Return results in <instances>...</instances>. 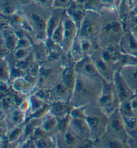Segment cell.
<instances>
[{
	"label": "cell",
	"instance_id": "1",
	"mask_svg": "<svg viewBox=\"0 0 137 148\" xmlns=\"http://www.w3.org/2000/svg\"><path fill=\"white\" fill-rule=\"evenodd\" d=\"M19 10L31 27L33 42H45L48 38V22L53 8L32 0L26 5H22Z\"/></svg>",
	"mask_w": 137,
	"mask_h": 148
},
{
	"label": "cell",
	"instance_id": "2",
	"mask_svg": "<svg viewBox=\"0 0 137 148\" xmlns=\"http://www.w3.org/2000/svg\"><path fill=\"white\" fill-rule=\"evenodd\" d=\"M104 82L102 78H92L76 73L70 103L73 107L97 104Z\"/></svg>",
	"mask_w": 137,
	"mask_h": 148
},
{
	"label": "cell",
	"instance_id": "3",
	"mask_svg": "<svg viewBox=\"0 0 137 148\" xmlns=\"http://www.w3.org/2000/svg\"><path fill=\"white\" fill-rule=\"evenodd\" d=\"M101 24L98 36L100 47L108 45L119 46L125 31L123 21L117 9L103 8L100 11Z\"/></svg>",
	"mask_w": 137,
	"mask_h": 148
},
{
	"label": "cell",
	"instance_id": "4",
	"mask_svg": "<svg viewBox=\"0 0 137 148\" xmlns=\"http://www.w3.org/2000/svg\"><path fill=\"white\" fill-rule=\"evenodd\" d=\"M65 56L61 60H48L40 64L36 85L37 88L51 89L60 82L64 67Z\"/></svg>",
	"mask_w": 137,
	"mask_h": 148
},
{
	"label": "cell",
	"instance_id": "5",
	"mask_svg": "<svg viewBox=\"0 0 137 148\" xmlns=\"http://www.w3.org/2000/svg\"><path fill=\"white\" fill-rule=\"evenodd\" d=\"M86 121L91 132L92 139L96 142L106 132L108 116L98 104L88 105L86 108Z\"/></svg>",
	"mask_w": 137,
	"mask_h": 148
},
{
	"label": "cell",
	"instance_id": "6",
	"mask_svg": "<svg viewBox=\"0 0 137 148\" xmlns=\"http://www.w3.org/2000/svg\"><path fill=\"white\" fill-rule=\"evenodd\" d=\"M101 24L100 12L86 11L85 16L78 28V36L98 42ZM100 45V44H99Z\"/></svg>",
	"mask_w": 137,
	"mask_h": 148
},
{
	"label": "cell",
	"instance_id": "7",
	"mask_svg": "<svg viewBox=\"0 0 137 148\" xmlns=\"http://www.w3.org/2000/svg\"><path fill=\"white\" fill-rule=\"evenodd\" d=\"M97 104L108 116L119 109L120 101L112 81L104 82Z\"/></svg>",
	"mask_w": 137,
	"mask_h": 148
},
{
	"label": "cell",
	"instance_id": "8",
	"mask_svg": "<svg viewBox=\"0 0 137 148\" xmlns=\"http://www.w3.org/2000/svg\"><path fill=\"white\" fill-rule=\"evenodd\" d=\"M106 132L119 139L121 142L128 145L129 137L125 130L123 116L119 109L115 110L108 116V123Z\"/></svg>",
	"mask_w": 137,
	"mask_h": 148
},
{
	"label": "cell",
	"instance_id": "9",
	"mask_svg": "<svg viewBox=\"0 0 137 148\" xmlns=\"http://www.w3.org/2000/svg\"><path fill=\"white\" fill-rule=\"evenodd\" d=\"M100 48L96 50L90 55V57L92 62L94 63L98 74L102 78V79L108 82H112L115 72L117 71V70L116 69L115 67L108 64L104 60V59L101 56Z\"/></svg>",
	"mask_w": 137,
	"mask_h": 148
},
{
	"label": "cell",
	"instance_id": "10",
	"mask_svg": "<svg viewBox=\"0 0 137 148\" xmlns=\"http://www.w3.org/2000/svg\"><path fill=\"white\" fill-rule=\"evenodd\" d=\"M62 24L64 27V39H63L62 48L65 54H67L73 42L78 36V27L66 13L63 18Z\"/></svg>",
	"mask_w": 137,
	"mask_h": 148
},
{
	"label": "cell",
	"instance_id": "11",
	"mask_svg": "<svg viewBox=\"0 0 137 148\" xmlns=\"http://www.w3.org/2000/svg\"><path fill=\"white\" fill-rule=\"evenodd\" d=\"M112 82L120 103L130 101L136 95L124 81L119 71L115 72Z\"/></svg>",
	"mask_w": 137,
	"mask_h": 148
},
{
	"label": "cell",
	"instance_id": "12",
	"mask_svg": "<svg viewBox=\"0 0 137 148\" xmlns=\"http://www.w3.org/2000/svg\"><path fill=\"white\" fill-rule=\"evenodd\" d=\"M119 47L123 53L137 56V38L130 29H125L120 42Z\"/></svg>",
	"mask_w": 137,
	"mask_h": 148
},
{
	"label": "cell",
	"instance_id": "13",
	"mask_svg": "<svg viewBox=\"0 0 137 148\" xmlns=\"http://www.w3.org/2000/svg\"><path fill=\"white\" fill-rule=\"evenodd\" d=\"M74 67L76 72L80 75L92 78H102L88 55H84L79 62L76 63Z\"/></svg>",
	"mask_w": 137,
	"mask_h": 148
},
{
	"label": "cell",
	"instance_id": "14",
	"mask_svg": "<svg viewBox=\"0 0 137 148\" xmlns=\"http://www.w3.org/2000/svg\"><path fill=\"white\" fill-rule=\"evenodd\" d=\"M1 119L5 120L10 131L24 124L27 119V115L18 107H16L5 115L1 113Z\"/></svg>",
	"mask_w": 137,
	"mask_h": 148
},
{
	"label": "cell",
	"instance_id": "15",
	"mask_svg": "<svg viewBox=\"0 0 137 148\" xmlns=\"http://www.w3.org/2000/svg\"><path fill=\"white\" fill-rule=\"evenodd\" d=\"M69 127L80 138L92 139L90 129L86 119L71 117Z\"/></svg>",
	"mask_w": 137,
	"mask_h": 148
},
{
	"label": "cell",
	"instance_id": "16",
	"mask_svg": "<svg viewBox=\"0 0 137 148\" xmlns=\"http://www.w3.org/2000/svg\"><path fill=\"white\" fill-rule=\"evenodd\" d=\"M1 43L3 44L10 53L14 52L18 44V36L12 26L2 27L1 29Z\"/></svg>",
	"mask_w": 137,
	"mask_h": 148
},
{
	"label": "cell",
	"instance_id": "17",
	"mask_svg": "<svg viewBox=\"0 0 137 148\" xmlns=\"http://www.w3.org/2000/svg\"><path fill=\"white\" fill-rule=\"evenodd\" d=\"M120 73L129 87L137 94V65H125L119 70Z\"/></svg>",
	"mask_w": 137,
	"mask_h": 148
},
{
	"label": "cell",
	"instance_id": "18",
	"mask_svg": "<svg viewBox=\"0 0 137 148\" xmlns=\"http://www.w3.org/2000/svg\"><path fill=\"white\" fill-rule=\"evenodd\" d=\"M51 107L49 113L56 117L57 119L65 117L70 115L72 105L70 102L63 101H54L50 103Z\"/></svg>",
	"mask_w": 137,
	"mask_h": 148
},
{
	"label": "cell",
	"instance_id": "19",
	"mask_svg": "<svg viewBox=\"0 0 137 148\" xmlns=\"http://www.w3.org/2000/svg\"><path fill=\"white\" fill-rule=\"evenodd\" d=\"M12 88L16 92L29 95L33 94L37 87L25 77L18 78L11 82Z\"/></svg>",
	"mask_w": 137,
	"mask_h": 148
},
{
	"label": "cell",
	"instance_id": "20",
	"mask_svg": "<svg viewBox=\"0 0 137 148\" xmlns=\"http://www.w3.org/2000/svg\"><path fill=\"white\" fill-rule=\"evenodd\" d=\"M66 13L72 20L79 28L83 19L85 16L86 10L79 5L76 1L72 0L70 5L66 10Z\"/></svg>",
	"mask_w": 137,
	"mask_h": 148
},
{
	"label": "cell",
	"instance_id": "21",
	"mask_svg": "<svg viewBox=\"0 0 137 148\" xmlns=\"http://www.w3.org/2000/svg\"><path fill=\"white\" fill-rule=\"evenodd\" d=\"M65 14H66V10L53 9L52 10V14L50 15L49 20H48L47 29H46L48 38L51 37L54 29L56 28L61 21L62 20Z\"/></svg>",
	"mask_w": 137,
	"mask_h": 148
},
{
	"label": "cell",
	"instance_id": "22",
	"mask_svg": "<svg viewBox=\"0 0 137 148\" xmlns=\"http://www.w3.org/2000/svg\"><path fill=\"white\" fill-rule=\"evenodd\" d=\"M33 54L35 62L41 64L48 60L50 52L45 42H38L33 44Z\"/></svg>",
	"mask_w": 137,
	"mask_h": 148
},
{
	"label": "cell",
	"instance_id": "23",
	"mask_svg": "<svg viewBox=\"0 0 137 148\" xmlns=\"http://www.w3.org/2000/svg\"><path fill=\"white\" fill-rule=\"evenodd\" d=\"M22 4L20 0H0V12L1 16H11L18 12Z\"/></svg>",
	"mask_w": 137,
	"mask_h": 148
},
{
	"label": "cell",
	"instance_id": "24",
	"mask_svg": "<svg viewBox=\"0 0 137 148\" xmlns=\"http://www.w3.org/2000/svg\"><path fill=\"white\" fill-rule=\"evenodd\" d=\"M66 56L69 60L72 61L73 63H74V64L79 62L84 57V54L82 52L80 41L78 36L76 38L74 41L73 42Z\"/></svg>",
	"mask_w": 137,
	"mask_h": 148
},
{
	"label": "cell",
	"instance_id": "25",
	"mask_svg": "<svg viewBox=\"0 0 137 148\" xmlns=\"http://www.w3.org/2000/svg\"><path fill=\"white\" fill-rule=\"evenodd\" d=\"M58 119L48 113L42 120L40 127L46 133L48 134L55 135L57 132Z\"/></svg>",
	"mask_w": 137,
	"mask_h": 148
},
{
	"label": "cell",
	"instance_id": "26",
	"mask_svg": "<svg viewBox=\"0 0 137 148\" xmlns=\"http://www.w3.org/2000/svg\"><path fill=\"white\" fill-rule=\"evenodd\" d=\"M123 116V115H122ZM124 125L127 134L130 138H136L137 136V116L123 117Z\"/></svg>",
	"mask_w": 137,
	"mask_h": 148
},
{
	"label": "cell",
	"instance_id": "27",
	"mask_svg": "<svg viewBox=\"0 0 137 148\" xmlns=\"http://www.w3.org/2000/svg\"><path fill=\"white\" fill-rule=\"evenodd\" d=\"M24 123L10 130L7 133V139L12 146H18V142L20 141L24 131Z\"/></svg>",
	"mask_w": 137,
	"mask_h": 148
},
{
	"label": "cell",
	"instance_id": "28",
	"mask_svg": "<svg viewBox=\"0 0 137 148\" xmlns=\"http://www.w3.org/2000/svg\"><path fill=\"white\" fill-rule=\"evenodd\" d=\"M16 107L13 94L1 97V113L5 115Z\"/></svg>",
	"mask_w": 137,
	"mask_h": 148
},
{
	"label": "cell",
	"instance_id": "29",
	"mask_svg": "<svg viewBox=\"0 0 137 148\" xmlns=\"http://www.w3.org/2000/svg\"><path fill=\"white\" fill-rule=\"evenodd\" d=\"M10 63L7 56L1 58L0 62V80L1 81L10 82Z\"/></svg>",
	"mask_w": 137,
	"mask_h": 148
},
{
	"label": "cell",
	"instance_id": "30",
	"mask_svg": "<svg viewBox=\"0 0 137 148\" xmlns=\"http://www.w3.org/2000/svg\"><path fill=\"white\" fill-rule=\"evenodd\" d=\"M14 60L15 65H16V66H18V68H20V69L23 70V71H24L25 72H27V70H28L29 68H30L35 62L33 52H31L29 56H27V57H26V58L23 59H21V60H17L14 58Z\"/></svg>",
	"mask_w": 137,
	"mask_h": 148
},
{
	"label": "cell",
	"instance_id": "31",
	"mask_svg": "<svg viewBox=\"0 0 137 148\" xmlns=\"http://www.w3.org/2000/svg\"><path fill=\"white\" fill-rule=\"evenodd\" d=\"M29 101H30V104H31V109L30 112H29V115H27V117L31 114H33L35 113V112L39 111L40 109H41L44 105H45L46 103L43 100H42L40 98H38L37 96H35L34 94H31L29 96Z\"/></svg>",
	"mask_w": 137,
	"mask_h": 148
},
{
	"label": "cell",
	"instance_id": "32",
	"mask_svg": "<svg viewBox=\"0 0 137 148\" xmlns=\"http://www.w3.org/2000/svg\"><path fill=\"white\" fill-rule=\"evenodd\" d=\"M49 38H51L54 42H56V44H59L62 47L63 39H64V27H63L62 20L61 21L56 28L54 29L51 37Z\"/></svg>",
	"mask_w": 137,
	"mask_h": 148
},
{
	"label": "cell",
	"instance_id": "33",
	"mask_svg": "<svg viewBox=\"0 0 137 148\" xmlns=\"http://www.w3.org/2000/svg\"><path fill=\"white\" fill-rule=\"evenodd\" d=\"M119 110L123 117H133V116H136L134 114L133 111H132L131 104H130V100L120 103Z\"/></svg>",
	"mask_w": 137,
	"mask_h": 148
},
{
	"label": "cell",
	"instance_id": "34",
	"mask_svg": "<svg viewBox=\"0 0 137 148\" xmlns=\"http://www.w3.org/2000/svg\"><path fill=\"white\" fill-rule=\"evenodd\" d=\"M33 50V46L30 48H17L12 53V56L16 60H21L26 58L29 56Z\"/></svg>",
	"mask_w": 137,
	"mask_h": 148
},
{
	"label": "cell",
	"instance_id": "35",
	"mask_svg": "<svg viewBox=\"0 0 137 148\" xmlns=\"http://www.w3.org/2000/svg\"><path fill=\"white\" fill-rule=\"evenodd\" d=\"M87 106L73 107L70 112L71 117L86 119V108Z\"/></svg>",
	"mask_w": 137,
	"mask_h": 148
},
{
	"label": "cell",
	"instance_id": "36",
	"mask_svg": "<svg viewBox=\"0 0 137 148\" xmlns=\"http://www.w3.org/2000/svg\"><path fill=\"white\" fill-rule=\"evenodd\" d=\"M0 92H1V97H2L6 95L13 94L15 91L12 88L11 82L1 81Z\"/></svg>",
	"mask_w": 137,
	"mask_h": 148
},
{
	"label": "cell",
	"instance_id": "37",
	"mask_svg": "<svg viewBox=\"0 0 137 148\" xmlns=\"http://www.w3.org/2000/svg\"><path fill=\"white\" fill-rule=\"evenodd\" d=\"M72 0H53V9L66 10Z\"/></svg>",
	"mask_w": 137,
	"mask_h": 148
},
{
	"label": "cell",
	"instance_id": "38",
	"mask_svg": "<svg viewBox=\"0 0 137 148\" xmlns=\"http://www.w3.org/2000/svg\"><path fill=\"white\" fill-rule=\"evenodd\" d=\"M18 107L20 108L23 112H24V113L26 114L27 117V115H29V112H30V109H31L30 101H29V97L27 99H26V100L23 101L22 104H21Z\"/></svg>",
	"mask_w": 137,
	"mask_h": 148
},
{
	"label": "cell",
	"instance_id": "39",
	"mask_svg": "<svg viewBox=\"0 0 137 148\" xmlns=\"http://www.w3.org/2000/svg\"><path fill=\"white\" fill-rule=\"evenodd\" d=\"M101 4L102 9H117L115 0H101Z\"/></svg>",
	"mask_w": 137,
	"mask_h": 148
},
{
	"label": "cell",
	"instance_id": "40",
	"mask_svg": "<svg viewBox=\"0 0 137 148\" xmlns=\"http://www.w3.org/2000/svg\"><path fill=\"white\" fill-rule=\"evenodd\" d=\"M130 104L132 109V111L134 114L137 116V95H135L130 99Z\"/></svg>",
	"mask_w": 137,
	"mask_h": 148
},
{
	"label": "cell",
	"instance_id": "41",
	"mask_svg": "<svg viewBox=\"0 0 137 148\" xmlns=\"http://www.w3.org/2000/svg\"><path fill=\"white\" fill-rule=\"evenodd\" d=\"M31 1H32V0H20L21 4L22 5H26V4H27L28 3H29Z\"/></svg>",
	"mask_w": 137,
	"mask_h": 148
},
{
	"label": "cell",
	"instance_id": "42",
	"mask_svg": "<svg viewBox=\"0 0 137 148\" xmlns=\"http://www.w3.org/2000/svg\"><path fill=\"white\" fill-rule=\"evenodd\" d=\"M136 95H137V94H136Z\"/></svg>",
	"mask_w": 137,
	"mask_h": 148
}]
</instances>
